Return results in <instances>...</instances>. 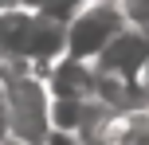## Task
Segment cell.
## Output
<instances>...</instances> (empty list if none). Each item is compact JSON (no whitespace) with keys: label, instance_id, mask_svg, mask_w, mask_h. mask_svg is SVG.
<instances>
[{"label":"cell","instance_id":"5","mask_svg":"<svg viewBox=\"0 0 149 145\" xmlns=\"http://www.w3.org/2000/svg\"><path fill=\"white\" fill-rule=\"evenodd\" d=\"M31 12L36 8L24 4H0V63L24 67V43H28V28H31Z\"/></svg>","mask_w":149,"mask_h":145},{"label":"cell","instance_id":"4","mask_svg":"<svg viewBox=\"0 0 149 145\" xmlns=\"http://www.w3.org/2000/svg\"><path fill=\"white\" fill-rule=\"evenodd\" d=\"M145 51H149V31L134 28V24H122L118 35H114L110 43L102 47V55L94 59V67L114 71V75H122V78L134 83L137 67H141V59H145Z\"/></svg>","mask_w":149,"mask_h":145},{"label":"cell","instance_id":"2","mask_svg":"<svg viewBox=\"0 0 149 145\" xmlns=\"http://www.w3.org/2000/svg\"><path fill=\"white\" fill-rule=\"evenodd\" d=\"M4 98H8V114H12V137L43 145L47 130H51L47 126V98H51L47 83L20 67V75L4 86Z\"/></svg>","mask_w":149,"mask_h":145},{"label":"cell","instance_id":"9","mask_svg":"<svg viewBox=\"0 0 149 145\" xmlns=\"http://www.w3.org/2000/svg\"><path fill=\"white\" fill-rule=\"evenodd\" d=\"M4 145H31V141H20V137H8Z\"/></svg>","mask_w":149,"mask_h":145},{"label":"cell","instance_id":"3","mask_svg":"<svg viewBox=\"0 0 149 145\" xmlns=\"http://www.w3.org/2000/svg\"><path fill=\"white\" fill-rule=\"evenodd\" d=\"M63 55H67V20L47 12V8H36L31 28H28V43H24V63H31L36 71H47Z\"/></svg>","mask_w":149,"mask_h":145},{"label":"cell","instance_id":"1","mask_svg":"<svg viewBox=\"0 0 149 145\" xmlns=\"http://www.w3.org/2000/svg\"><path fill=\"white\" fill-rule=\"evenodd\" d=\"M122 24L126 20H122L118 0H82L67 16V55L94 63L102 55V47L118 35Z\"/></svg>","mask_w":149,"mask_h":145},{"label":"cell","instance_id":"7","mask_svg":"<svg viewBox=\"0 0 149 145\" xmlns=\"http://www.w3.org/2000/svg\"><path fill=\"white\" fill-rule=\"evenodd\" d=\"M12 137V114H8V98H4V86H0V145Z\"/></svg>","mask_w":149,"mask_h":145},{"label":"cell","instance_id":"8","mask_svg":"<svg viewBox=\"0 0 149 145\" xmlns=\"http://www.w3.org/2000/svg\"><path fill=\"white\" fill-rule=\"evenodd\" d=\"M134 86L141 90V98H149V51H145L141 67H137V75H134Z\"/></svg>","mask_w":149,"mask_h":145},{"label":"cell","instance_id":"6","mask_svg":"<svg viewBox=\"0 0 149 145\" xmlns=\"http://www.w3.org/2000/svg\"><path fill=\"white\" fill-rule=\"evenodd\" d=\"M118 8H122V20L126 24L149 31V0H118Z\"/></svg>","mask_w":149,"mask_h":145}]
</instances>
